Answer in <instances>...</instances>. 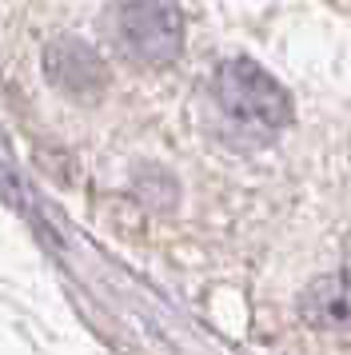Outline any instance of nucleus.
Returning <instances> with one entry per match:
<instances>
[{
  "instance_id": "1",
  "label": "nucleus",
  "mask_w": 351,
  "mask_h": 355,
  "mask_svg": "<svg viewBox=\"0 0 351 355\" xmlns=\"http://www.w3.org/2000/svg\"><path fill=\"white\" fill-rule=\"evenodd\" d=\"M212 124L228 144L264 148L291 124V96L252 60H223L212 80Z\"/></svg>"
},
{
  "instance_id": "2",
  "label": "nucleus",
  "mask_w": 351,
  "mask_h": 355,
  "mask_svg": "<svg viewBox=\"0 0 351 355\" xmlns=\"http://www.w3.org/2000/svg\"><path fill=\"white\" fill-rule=\"evenodd\" d=\"M112 33L120 52L144 68L172 64L184 49V20L172 0H120Z\"/></svg>"
},
{
  "instance_id": "3",
  "label": "nucleus",
  "mask_w": 351,
  "mask_h": 355,
  "mask_svg": "<svg viewBox=\"0 0 351 355\" xmlns=\"http://www.w3.org/2000/svg\"><path fill=\"white\" fill-rule=\"evenodd\" d=\"M300 315L307 327L335 343H351V275H319L300 295Z\"/></svg>"
},
{
  "instance_id": "4",
  "label": "nucleus",
  "mask_w": 351,
  "mask_h": 355,
  "mask_svg": "<svg viewBox=\"0 0 351 355\" xmlns=\"http://www.w3.org/2000/svg\"><path fill=\"white\" fill-rule=\"evenodd\" d=\"M48 76L56 88L64 92H72V96H96L108 76H104V68L96 60V52L84 44V40H56V44H48Z\"/></svg>"
}]
</instances>
